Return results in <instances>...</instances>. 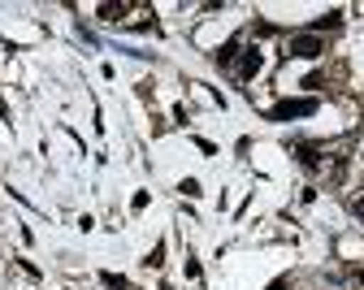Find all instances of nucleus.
I'll list each match as a JSON object with an SVG mask.
<instances>
[{"label":"nucleus","instance_id":"nucleus-9","mask_svg":"<svg viewBox=\"0 0 364 290\" xmlns=\"http://www.w3.org/2000/svg\"><path fill=\"white\" fill-rule=\"evenodd\" d=\"M269 290H287V281H282V277H278V281H273V286H269Z\"/></svg>","mask_w":364,"mask_h":290},{"label":"nucleus","instance_id":"nucleus-6","mask_svg":"<svg viewBox=\"0 0 364 290\" xmlns=\"http://www.w3.org/2000/svg\"><path fill=\"white\" fill-rule=\"evenodd\" d=\"M122 14H126V5H100V18H105V22H117Z\"/></svg>","mask_w":364,"mask_h":290},{"label":"nucleus","instance_id":"nucleus-8","mask_svg":"<svg viewBox=\"0 0 364 290\" xmlns=\"http://www.w3.org/2000/svg\"><path fill=\"white\" fill-rule=\"evenodd\" d=\"M355 217H360V221H364V195H360V204H355Z\"/></svg>","mask_w":364,"mask_h":290},{"label":"nucleus","instance_id":"nucleus-4","mask_svg":"<svg viewBox=\"0 0 364 290\" xmlns=\"http://www.w3.org/2000/svg\"><path fill=\"white\" fill-rule=\"evenodd\" d=\"M338 26H343V9H330V14H321V18L312 22V35L316 31H338Z\"/></svg>","mask_w":364,"mask_h":290},{"label":"nucleus","instance_id":"nucleus-7","mask_svg":"<svg viewBox=\"0 0 364 290\" xmlns=\"http://www.w3.org/2000/svg\"><path fill=\"white\" fill-rule=\"evenodd\" d=\"M105 286H113V290H126V277H122V273H105Z\"/></svg>","mask_w":364,"mask_h":290},{"label":"nucleus","instance_id":"nucleus-5","mask_svg":"<svg viewBox=\"0 0 364 290\" xmlns=\"http://www.w3.org/2000/svg\"><path fill=\"white\" fill-rule=\"evenodd\" d=\"M235 57H239V39H230V43H225L221 53H217V65H221V70H230V65H235Z\"/></svg>","mask_w":364,"mask_h":290},{"label":"nucleus","instance_id":"nucleus-2","mask_svg":"<svg viewBox=\"0 0 364 290\" xmlns=\"http://www.w3.org/2000/svg\"><path fill=\"white\" fill-rule=\"evenodd\" d=\"M287 53H291V57H299V61H316V57L326 53V48H321V35L304 31V35H295V39H291V48H287Z\"/></svg>","mask_w":364,"mask_h":290},{"label":"nucleus","instance_id":"nucleus-3","mask_svg":"<svg viewBox=\"0 0 364 290\" xmlns=\"http://www.w3.org/2000/svg\"><path fill=\"white\" fill-rule=\"evenodd\" d=\"M260 65H264V53H260V48H239V57H235V74L239 78H256L260 74Z\"/></svg>","mask_w":364,"mask_h":290},{"label":"nucleus","instance_id":"nucleus-1","mask_svg":"<svg viewBox=\"0 0 364 290\" xmlns=\"http://www.w3.org/2000/svg\"><path fill=\"white\" fill-rule=\"evenodd\" d=\"M316 113V100L312 95H304V100H282L269 109V122H295V117H312Z\"/></svg>","mask_w":364,"mask_h":290}]
</instances>
